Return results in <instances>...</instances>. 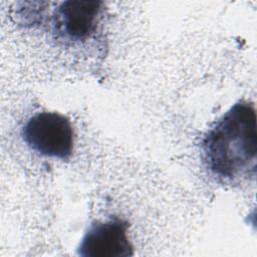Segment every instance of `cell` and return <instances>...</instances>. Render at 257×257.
Masks as SVG:
<instances>
[{
  "mask_svg": "<svg viewBox=\"0 0 257 257\" xmlns=\"http://www.w3.org/2000/svg\"><path fill=\"white\" fill-rule=\"evenodd\" d=\"M204 161L210 172L224 180L255 176L257 131L254 104H233L202 142Z\"/></svg>",
  "mask_w": 257,
  "mask_h": 257,
  "instance_id": "cell-1",
  "label": "cell"
},
{
  "mask_svg": "<svg viewBox=\"0 0 257 257\" xmlns=\"http://www.w3.org/2000/svg\"><path fill=\"white\" fill-rule=\"evenodd\" d=\"M21 136L37 154L59 160L71 157L74 146L72 124L65 115L55 111L37 112L25 122Z\"/></svg>",
  "mask_w": 257,
  "mask_h": 257,
  "instance_id": "cell-2",
  "label": "cell"
},
{
  "mask_svg": "<svg viewBox=\"0 0 257 257\" xmlns=\"http://www.w3.org/2000/svg\"><path fill=\"white\" fill-rule=\"evenodd\" d=\"M102 10L103 2L98 0L64 1L53 12V31L69 42L85 41L95 33Z\"/></svg>",
  "mask_w": 257,
  "mask_h": 257,
  "instance_id": "cell-3",
  "label": "cell"
},
{
  "mask_svg": "<svg viewBox=\"0 0 257 257\" xmlns=\"http://www.w3.org/2000/svg\"><path fill=\"white\" fill-rule=\"evenodd\" d=\"M128 223L112 217L92 223L83 235L77 255L82 257H128L134 255V246L128 238Z\"/></svg>",
  "mask_w": 257,
  "mask_h": 257,
  "instance_id": "cell-4",
  "label": "cell"
}]
</instances>
